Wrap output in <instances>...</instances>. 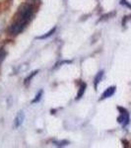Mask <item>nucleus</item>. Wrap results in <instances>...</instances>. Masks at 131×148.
Masks as SVG:
<instances>
[{
  "label": "nucleus",
  "instance_id": "obj_1",
  "mask_svg": "<svg viewBox=\"0 0 131 148\" xmlns=\"http://www.w3.org/2000/svg\"><path fill=\"white\" fill-rule=\"evenodd\" d=\"M33 16V7L30 4H25L19 9L16 19L9 28L11 35H18L24 30V28L30 22Z\"/></svg>",
  "mask_w": 131,
  "mask_h": 148
},
{
  "label": "nucleus",
  "instance_id": "obj_2",
  "mask_svg": "<svg viewBox=\"0 0 131 148\" xmlns=\"http://www.w3.org/2000/svg\"><path fill=\"white\" fill-rule=\"evenodd\" d=\"M118 110H120L121 113L119 114V116L117 118V121L123 126V127H125V126L129 123V121H130L129 114H128V112L126 111V110L122 108H118Z\"/></svg>",
  "mask_w": 131,
  "mask_h": 148
},
{
  "label": "nucleus",
  "instance_id": "obj_3",
  "mask_svg": "<svg viewBox=\"0 0 131 148\" xmlns=\"http://www.w3.org/2000/svg\"><path fill=\"white\" fill-rule=\"evenodd\" d=\"M24 120H25V113L23 111L18 112L17 116H16L15 120H14V127L15 128H19L21 125H23Z\"/></svg>",
  "mask_w": 131,
  "mask_h": 148
},
{
  "label": "nucleus",
  "instance_id": "obj_4",
  "mask_svg": "<svg viewBox=\"0 0 131 148\" xmlns=\"http://www.w3.org/2000/svg\"><path fill=\"white\" fill-rule=\"evenodd\" d=\"M115 86H111V87H108V89L104 91L103 94H102V96L101 98H100V100H104V99H106V98H109V97H111L115 93Z\"/></svg>",
  "mask_w": 131,
  "mask_h": 148
},
{
  "label": "nucleus",
  "instance_id": "obj_5",
  "mask_svg": "<svg viewBox=\"0 0 131 148\" xmlns=\"http://www.w3.org/2000/svg\"><path fill=\"white\" fill-rule=\"evenodd\" d=\"M86 88H87L86 83H81V85L79 87V91H78V94H77V97H76V100H79L83 97V95H84V93L86 91Z\"/></svg>",
  "mask_w": 131,
  "mask_h": 148
},
{
  "label": "nucleus",
  "instance_id": "obj_6",
  "mask_svg": "<svg viewBox=\"0 0 131 148\" xmlns=\"http://www.w3.org/2000/svg\"><path fill=\"white\" fill-rule=\"evenodd\" d=\"M55 31H56V28L54 27V28H52L49 32H47L46 34H44V35H42V36H40V37H37V39H39V40H44V39H46V38H49V37H51L52 35L55 33Z\"/></svg>",
  "mask_w": 131,
  "mask_h": 148
},
{
  "label": "nucleus",
  "instance_id": "obj_7",
  "mask_svg": "<svg viewBox=\"0 0 131 148\" xmlns=\"http://www.w3.org/2000/svg\"><path fill=\"white\" fill-rule=\"evenodd\" d=\"M103 76H104V71L103 70L100 71V72L98 73L96 76H95L94 82H95V87H96V88H98V85H99V83L101 82V80H102V78H103Z\"/></svg>",
  "mask_w": 131,
  "mask_h": 148
},
{
  "label": "nucleus",
  "instance_id": "obj_8",
  "mask_svg": "<svg viewBox=\"0 0 131 148\" xmlns=\"http://www.w3.org/2000/svg\"><path fill=\"white\" fill-rule=\"evenodd\" d=\"M42 94H44V91H42V90H40V92L38 93L37 95H35V99L32 101L33 104H35V103L40 102V99H42Z\"/></svg>",
  "mask_w": 131,
  "mask_h": 148
},
{
  "label": "nucleus",
  "instance_id": "obj_9",
  "mask_svg": "<svg viewBox=\"0 0 131 148\" xmlns=\"http://www.w3.org/2000/svg\"><path fill=\"white\" fill-rule=\"evenodd\" d=\"M37 73H38V70H35V71H34V72H33L32 74H30V75H29L28 77H27V78H26V79H25V84H26V85H28L29 83L31 82V80L33 79V77H34V76H35V74H37Z\"/></svg>",
  "mask_w": 131,
  "mask_h": 148
},
{
  "label": "nucleus",
  "instance_id": "obj_10",
  "mask_svg": "<svg viewBox=\"0 0 131 148\" xmlns=\"http://www.w3.org/2000/svg\"><path fill=\"white\" fill-rule=\"evenodd\" d=\"M5 56H6V51H4L3 49H0V64H1L2 61L4 60Z\"/></svg>",
  "mask_w": 131,
  "mask_h": 148
}]
</instances>
